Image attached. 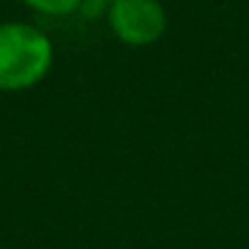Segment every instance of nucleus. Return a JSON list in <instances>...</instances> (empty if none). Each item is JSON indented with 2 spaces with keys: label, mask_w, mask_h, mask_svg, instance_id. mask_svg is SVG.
<instances>
[{
  "label": "nucleus",
  "mask_w": 249,
  "mask_h": 249,
  "mask_svg": "<svg viewBox=\"0 0 249 249\" xmlns=\"http://www.w3.org/2000/svg\"><path fill=\"white\" fill-rule=\"evenodd\" d=\"M107 22L126 46H150L166 33V11L158 0H110Z\"/></svg>",
  "instance_id": "2"
},
{
  "label": "nucleus",
  "mask_w": 249,
  "mask_h": 249,
  "mask_svg": "<svg viewBox=\"0 0 249 249\" xmlns=\"http://www.w3.org/2000/svg\"><path fill=\"white\" fill-rule=\"evenodd\" d=\"M51 38L30 22H0V91H22L51 70Z\"/></svg>",
  "instance_id": "1"
},
{
  "label": "nucleus",
  "mask_w": 249,
  "mask_h": 249,
  "mask_svg": "<svg viewBox=\"0 0 249 249\" xmlns=\"http://www.w3.org/2000/svg\"><path fill=\"white\" fill-rule=\"evenodd\" d=\"M22 3L49 17H67V14L81 11L83 6V0H22Z\"/></svg>",
  "instance_id": "3"
}]
</instances>
